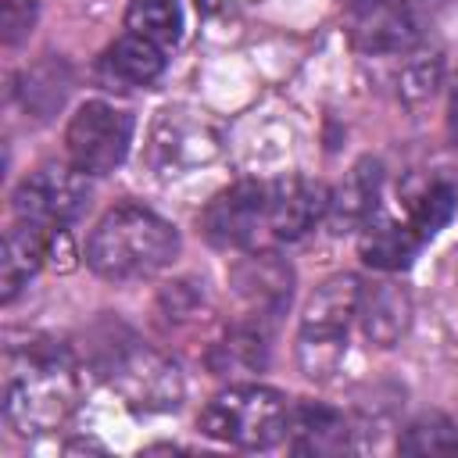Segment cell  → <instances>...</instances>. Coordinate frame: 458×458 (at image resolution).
Masks as SVG:
<instances>
[{"instance_id": "cell-24", "label": "cell", "mask_w": 458, "mask_h": 458, "mask_svg": "<svg viewBox=\"0 0 458 458\" xmlns=\"http://www.w3.org/2000/svg\"><path fill=\"white\" fill-rule=\"evenodd\" d=\"M440 82V61L429 57V61H415L404 68L401 75V97L404 100H426Z\"/></svg>"}, {"instance_id": "cell-7", "label": "cell", "mask_w": 458, "mask_h": 458, "mask_svg": "<svg viewBox=\"0 0 458 458\" xmlns=\"http://www.w3.org/2000/svg\"><path fill=\"white\" fill-rule=\"evenodd\" d=\"M86 200H89L86 172H79L75 165H39L32 175L18 182L11 208H14V218H29L57 233L82 215Z\"/></svg>"}, {"instance_id": "cell-17", "label": "cell", "mask_w": 458, "mask_h": 458, "mask_svg": "<svg viewBox=\"0 0 458 458\" xmlns=\"http://www.w3.org/2000/svg\"><path fill=\"white\" fill-rule=\"evenodd\" d=\"M100 72H104V79L122 82V86H147L165 72V47H157L154 39H143L136 32H125L122 39H114L104 50Z\"/></svg>"}, {"instance_id": "cell-21", "label": "cell", "mask_w": 458, "mask_h": 458, "mask_svg": "<svg viewBox=\"0 0 458 458\" xmlns=\"http://www.w3.org/2000/svg\"><path fill=\"white\" fill-rule=\"evenodd\" d=\"M454 208H458V186L451 182V179H429L411 200H408V225L422 236V240H429L433 233H440L447 222H451V215H454Z\"/></svg>"}, {"instance_id": "cell-14", "label": "cell", "mask_w": 458, "mask_h": 458, "mask_svg": "<svg viewBox=\"0 0 458 458\" xmlns=\"http://www.w3.org/2000/svg\"><path fill=\"white\" fill-rule=\"evenodd\" d=\"M379 182H383V168L379 161L372 157H361L347 179L336 186V193H329V222L336 233H347V229H365L376 215V200H379Z\"/></svg>"}, {"instance_id": "cell-20", "label": "cell", "mask_w": 458, "mask_h": 458, "mask_svg": "<svg viewBox=\"0 0 458 458\" xmlns=\"http://www.w3.org/2000/svg\"><path fill=\"white\" fill-rule=\"evenodd\" d=\"M397 451L415 454V458H454L458 454V426L440 411L419 415L397 437Z\"/></svg>"}, {"instance_id": "cell-8", "label": "cell", "mask_w": 458, "mask_h": 458, "mask_svg": "<svg viewBox=\"0 0 458 458\" xmlns=\"http://www.w3.org/2000/svg\"><path fill=\"white\" fill-rule=\"evenodd\" d=\"M218 150H222V136H218L215 122L204 111L168 107L154 122V132H150V161L165 175L186 172L193 165H208L211 157H218Z\"/></svg>"}, {"instance_id": "cell-6", "label": "cell", "mask_w": 458, "mask_h": 458, "mask_svg": "<svg viewBox=\"0 0 458 458\" xmlns=\"http://www.w3.org/2000/svg\"><path fill=\"white\" fill-rule=\"evenodd\" d=\"M132 143V114L107 100H86L64 132L68 157L86 175H107L122 165Z\"/></svg>"}, {"instance_id": "cell-23", "label": "cell", "mask_w": 458, "mask_h": 458, "mask_svg": "<svg viewBox=\"0 0 458 458\" xmlns=\"http://www.w3.org/2000/svg\"><path fill=\"white\" fill-rule=\"evenodd\" d=\"M36 21V0H0V39L4 47H14L29 36Z\"/></svg>"}, {"instance_id": "cell-1", "label": "cell", "mask_w": 458, "mask_h": 458, "mask_svg": "<svg viewBox=\"0 0 458 458\" xmlns=\"http://www.w3.org/2000/svg\"><path fill=\"white\" fill-rule=\"evenodd\" d=\"M79 408V365L64 344L25 340L7 347L4 361V419L21 433H50Z\"/></svg>"}, {"instance_id": "cell-2", "label": "cell", "mask_w": 458, "mask_h": 458, "mask_svg": "<svg viewBox=\"0 0 458 458\" xmlns=\"http://www.w3.org/2000/svg\"><path fill=\"white\" fill-rule=\"evenodd\" d=\"M179 254V233L154 211L140 204H118L111 208L89 243H86V261L100 279L111 283H136L150 279L161 268H168Z\"/></svg>"}, {"instance_id": "cell-25", "label": "cell", "mask_w": 458, "mask_h": 458, "mask_svg": "<svg viewBox=\"0 0 458 458\" xmlns=\"http://www.w3.org/2000/svg\"><path fill=\"white\" fill-rule=\"evenodd\" d=\"M447 129H451V136L458 140V86L451 89V104H447Z\"/></svg>"}, {"instance_id": "cell-18", "label": "cell", "mask_w": 458, "mask_h": 458, "mask_svg": "<svg viewBox=\"0 0 458 458\" xmlns=\"http://www.w3.org/2000/svg\"><path fill=\"white\" fill-rule=\"evenodd\" d=\"M426 240L404 222H394V218H372L361 233V261L372 265V268H383V272H394V268H404L411 265V258L419 254Z\"/></svg>"}, {"instance_id": "cell-22", "label": "cell", "mask_w": 458, "mask_h": 458, "mask_svg": "<svg viewBox=\"0 0 458 458\" xmlns=\"http://www.w3.org/2000/svg\"><path fill=\"white\" fill-rule=\"evenodd\" d=\"M125 25L129 32L154 39L157 47H172L179 39V0H129L125 11Z\"/></svg>"}, {"instance_id": "cell-3", "label": "cell", "mask_w": 458, "mask_h": 458, "mask_svg": "<svg viewBox=\"0 0 458 458\" xmlns=\"http://www.w3.org/2000/svg\"><path fill=\"white\" fill-rule=\"evenodd\" d=\"M97 372L125 397L129 408L140 411H168L182 401V376L175 361L140 344L132 333L114 329L93 354Z\"/></svg>"}, {"instance_id": "cell-9", "label": "cell", "mask_w": 458, "mask_h": 458, "mask_svg": "<svg viewBox=\"0 0 458 458\" xmlns=\"http://www.w3.org/2000/svg\"><path fill=\"white\" fill-rule=\"evenodd\" d=\"M268 190L261 182H233L229 190L215 193L208 208L200 211V233L215 247H250L258 236V225L265 222Z\"/></svg>"}, {"instance_id": "cell-11", "label": "cell", "mask_w": 458, "mask_h": 458, "mask_svg": "<svg viewBox=\"0 0 458 458\" xmlns=\"http://www.w3.org/2000/svg\"><path fill=\"white\" fill-rule=\"evenodd\" d=\"M344 21L351 43L365 54H401L419 39L404 0H344Z\"/></svg>"}, {"instance_id": "cell-5", "label": "cell", "mask_w": 458, "mask_h": 458, "mask_svg": "<svg viewBox=\"0 0 458 458\" xmlns=\"http://www.w3.org/2000/svg\"><path fill=\"white\" fill-rule=\"evenodd\" d=\"M200 429L211 440L243 451H265L290 433V404L272 386L240 383L208 401V408L200 411Z\"/></svg>"}, {"instance_id": "cell-10", "label": "cell", "mask_w": 458, "mask_h": 458, "mask_svg": "<svg viewBox=\"0 0 458 458\" xmlns=\"http://www.w3.org/2000/svg\"><path fill=\"white\" fill-rule=\"evenodd\" d=\"M229 286L233 293L243 301L247 308V322H258V326H272L279 318V311L290 304V290H293V272L290 265L272 254V250H258V254H247L243 261L233 265L229 272Z\"/></svg>"}, {"instance_id": "cell-19", "label": "cell", "mask_w": 458, "mask_h": 458, "mask_svg": "<svg viewBox=\"0 0 458 458\" xmlns=\"http://www.w3.org/2000/svg\"><path fill=\"white\" fill-rule=\"evenodd\" d=\"M268 358V329L258 322H240L236 329L225 333V340H218L208 354V365L215 369V376H247L258 372Z\"/></svg>"}, {"instance_id": "cell-12", "label": "cell", "mask_w": 458, "mask_h": 458, "mask_svg": "<svg viewBox=\"0 0 458 458\" xmlns=\"http://www.w3.org/2000/svg\"><path fill=\"white\" fill-rule=\"evenodd\" d=\"M329 211V190L304 175H286L268 186L265 222L279 240H301Z\"/></svg>"}, {"instance_id": "cell-4", "label": "cell", "mask_w": 458, "mask_h": 458, "mask_svg": "<svg viewBox=\"0 0 458 458\" xmlns=\"http://www.w3.org/2000/svg\"><path fill=\"white\" fill-rule=\"evenodd\" d=\"M361 279L344 272L329 276L304 304L297 333V361L308 379H329L347 351V326L358 315Z\"/></svg>"}, {"instance_id": "cell-16", "label": "cell", "mask_w": 458, "mask_h": 458, "mask_svg": "<svg viewBox=\"0 0 458 458\" xmlns=\"http://www.w3.org/2000/svg\"><path fill=\"white\" fill-rule=\"evenodd\" d=\"M347 419L326 404H297L290 411V447L297 454H340L347 451Z\"/></svg>"}, {"instance_id": "cell-13", "label": "cell", "mask_w": 458, "mask_h": 458, "mask_svg": "<svg viewBox=\"0 0 458 458\" xmlns=\"http://www.w3.org/2000/svg\"><path fill=\"white\" fill-rule=\"evenodd\" d=\"M54 229H43L29 218H14L4 236V258H0V301L11 304L21 286L39 272V265L50 258Z\"/></svg>"}, {"instance_id": "cell-15", "label": "cell", "mask_w": 458, "mask_h": 458, "mask_svg": "<svg viewBox=\"0 0 458 458\" xmlns=\"http://www.w3.org/2000/svg\"><path fill=\"white\" fill-rule=\"evenodd\" d=\"M358 318H361V329L372 344L394 347L408 333L411 301L397 283H372V286H361Z\"/></svg>"}]
</instances>
